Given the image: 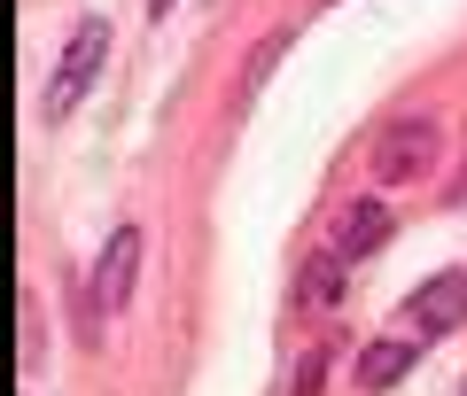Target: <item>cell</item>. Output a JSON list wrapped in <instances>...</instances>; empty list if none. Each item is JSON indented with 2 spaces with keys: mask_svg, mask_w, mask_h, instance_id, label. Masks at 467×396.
I'll use <instances>...</instances> for the list:
<instances>
[{
  "mask_svg": "<svg viewBox=\"0 0 467 396\" xmlns=\"http://www.w3.org/2000/svg\"><path fill=\"white\" fill-rule=\"evenodd\" d=\"M389 226H398V218H389V202L382 195H358L343 210V233H335V249H343V257H374V249L389 241Z\"/></svg>",
  "mask_w": 467,
  "mask_h": 396,
  "instance_id": "8992f818",
  "label": "cell"
},
{
  "mask_svg": "<svg viewBox=\"0 0 467 396\" xmlns=\"http://www.w3.org/2000/svg\"><path fill=\"white\" fill-rule=\"evenodd\" d=\"M101 55H109V24H101V16H78V32L63 39V55H55V70H47V117H70V109L86 101Z\"/></svg>",
  "mask_w": 467,
  "mask_h": 396,
  "instance_id": "3957f363",
  "label": "cell"
},
{
  "mask_svg": "<svg viewBox=\"0 0 467 396\" xmlns=\"http://www.w3.org/2000/svg\"><path fill=\"white\" fill-rule=\"evenodd\" d=\"M312 8H335V0H312Z\"/></svg>",
  "mask_w": 467,
  "mask_h": 396,
  "instance_id": "7c38bea8",
  "label": "cell"
},
{
  "mask_svg": "<svg viewBox=\"0 0 467 396\" xmlns=\"http://www.w3.org/2000/svg\"><path fill=\"white\" fill-rule=\"evenodd\" d=\"M288 39H296V32H288V24H281V32H265V39H257V47H250V63H242V109H250V101H257V86L273 78V63H281V55H288Z\"/></svg>",
  "mask_w": 467,
  "mask_h": 396,
  "instance_id": "9c48e42d",
  "label": "cell"
},
{
  "mask_svg": "<svg viewBox=\"0 0 467 396\" xmlns=\"http://www.w3.org/2000/svg\"><path fill=\"white\" fill-rule=\"evenodd\" d=\"M405 327H413V342L420 334H460L467 327V272H436L429 288H413V296H405Z\"/></svg>",
  "mask_w": 467,
  "mask_h": 396,
  "instance_id": "277c9868",
  "label": "cell"
},
{
  "mask_svg": "<svg viewBox=\"0 0 467 396\" xmlns=\"http://www.w3.org/2000/svg\"><path fill=\"white\" fill-rule=\"evenodd\" d=\"M319 373H327V342L304 350V365H296V396H319Z\"/></svg>",
  "mask_w": 467,
  "mask_h": 396,
  "instance_id": "30bf717a",
  "label": "cell"
},
{
  "mask_svg": "<svg viewBox=\"0 0 467 396\" xmlns=\"http://www.w3.org/2000/svg\"><path fill=\"white\" fill-rule=\"evenodd\" d=\"M436 117H398V125H382V140H374V156H367V171H374V187H405V179H429L436 171Z\"/></svg>",
  "mask_w": 467,
  "mask_h": 396,
  "instance_id": "7a4b0ae2",
  "label": "cell"
},
{
  "mask_svg": "<svg viewBox=\"0 0 467 396\" xmlns=\"http://www.w3.org/2000/svg\"><path fill=\"white\" fill-rule=\"evenodd\" d=\"M16 327H24L16 365H24V373H39V358H47V311H39V296H32V288L16 296Z\"/></svg>",
  "mask_w": 467,
  "mask_h": 396,
  "instance_id": "ba28073f",
  "label": "cell"
},
{
  "mask_svg": "<svg viewBox=\"0 0 467 396\" xmlns=\"http://www.w3.org/2000/svg\"><path fill=\"white\" fill-rule=\"evenodd\" d=\"M133 280H140V226H117L109 241H101L94 272H86V319H78V342H101V327H109L125 303H133Z\"/></svg>",
  "mask_w": 467,
  "mask_h": 396,
  "instance_id": "6da1fadb",
  "label": "cell"
},
{
  "mask_svg": "<svg viewBox=\"0 0 467 396\" xmlns=\"http://www.w3.org/2000/svg\"><path fill=\"white\" fill-rule=\"evenodd\" d=\"M343 249H319L312 264H304V280H296V296H304V311H335L343 303V288H350V272H343Z\"/></svg>",
  "mask_w": 467,
  "mask_h": 396,
  "instance_id": "52a82bcc",
  "label": "cell"
},
{
  "mask_svg": "<svg viewBox=\"0 0 467 396\" xmlns=\"http://www.w3.org/2000/svg\"><path fill=\"white\" fill-rule=\"evenodd\" d=\"M149 16H171V0H149Z\"/></svg>",
  "mask_w": 467,
  "mask_h": 396,
  "instance_id": "8fae6325",
  "label": "cell"
},
{
  "mask_svg": "<svg viewBox=\"0 0 467 396\" xmlns=\"http://www.w3.org/2000/svg\"><path fill=\"white\" fill-rule=\"evenodd\" d=\"M413 334H389V342H367L358 350V365H350V381H358V396H382V389H398L405 373H413Z\"/></svg>",
  "mask_w": 467,
  "mask_h": 396,
  "instance_id": "5b68a950",
  "label": "cell"
}]
</instances>
